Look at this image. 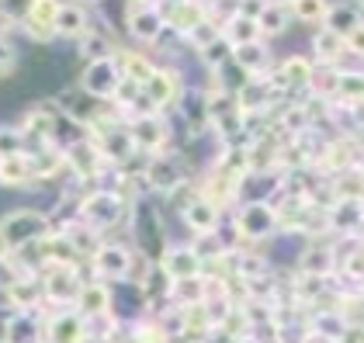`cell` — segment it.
<instances>
[{
  "instance_id": "cell-11",
  "label": "cell",
  "mask_w": 364,
  "mask_h": 343,
  "mask_svg": "<svg viewBox=\"0 0 364 343\" xmlns=\"http://www.w3.org/2000/svg\"><path fill=\"white\" fill-rule=\"evenodd\" d=\"M31 184H38L35 177V163L31 156L21 149V153H4L0 156V187L4 191H25Z\"/></svg>"
},
{
  "instance_id": "cell-22",
  "label": "cell",
  "mask_w": 364,
  "mask_h": 343,
  "mask_svg": "<svg viewBox=\"0 0 364 343\" xmlns=\"http://www.w3.org/2000/svg\"><path fill=\"white\" fill-rule=\"evenodd\" d=\"M0 38H4V31H0Z\"/></svg>"
},
{
  "instance_id": "cell-7",
  "label": "cell",
  "mask_w": 364,
  "mask_h": 343,
  "mask_svg": "<svg viewBox=\"0 0 364 343\" xmlns=\"http://www.w3.org/2000/svg\"><path fill=\"white\" fill-rule=\"evenodd\" d=\"M188 184V170H184V160L173 156V153H160V156H149L146 163V187L156 191V195H173L177 187Z\"/></svg>"
},
{
  "instance_id": "cell-1",
  "label": "cell",
  "mask_w": 364,
  "mask_h": 343,
  "mask_svg": "<svg viewBox=\"0 0 364 343\" xmlns=\"http://www.w3.org/2000/svg\"><path fill=\"white\" fill-rule=\"evenodd\" d=\"M53 229H56V222L38 208H14V212L0 215V239L7 243L11 254L35 246V243H46L53 236Z\"/></svg>"
},
{
  "instance_id": "cell-3",
  "label": "cell",
  "mask_w": 364,
  "mask_h": 343,
  "mask_svg": "<svg viewBox=\"0 0 364 343\" xmlns=\"http://www.w3.org/2000/svg\"><path fill=\"white\" fill-rule=\"evenodd\" d=\"M122 87V73L118 62L112 59H97V62H84V70L77 73V90L90 97V101H114Z\"/></svg>"
},
{
  "instance_id": "cell-8",
  "label": "cell",
  "mask_w": 364,
  "mask_h": 343,
  "mask_svg": "<svg viewBox=\"0 0 364 343\" xmlns=\"http://www.w3.org/2000/svg\"><path fill=\"white\" fill-rule=\"evenodd\" d=\"M129 136H132V146L136 153H149V156H160L170 146V121L164 114H149V118H136L129 121Z\"/></svg>"
},
{
  "instance_id": "cell-18",
  "label": "cell",
  "mask_w": 364,
  "mask_h": 343,
  "mask_svg": "<svg viewBox=\"0 0 364 343\" xmlns=\"http://www.w3.org/2000/svg\"><path fill=\"white\" fill-rule=\"evenodd\" d=\"M312 53H316V59H319L323 66H333L336 59L343 56V42H340L336 35H330L326 28H319L312 35Z\"/></svg>"
},
{
  "instance_id": "cell-4",
  "label": "cell",
  "mask_w": 364,
  "mask_h": 343,
  "mask_svg": "<svg viewBox=\"0 0 364 343\" xmlns=\"http://www.w3.org/2000/svg\"><path fill=\"white\" fill-rule=\"evenodd\" d=\"M80 222L94 229V232H108L125 219V201L118 191H90L87 198H80Z\"/></svg>"
},
{
  "instance_id": "cell-2",
  "label": "cell",
  "mask_w": 364,
  "mask_h": 343,
  "mask_svg": "<svg viewBox=\"0 0 364 343\" xmlns=\"http://www.w3.org/2000/svg\"><path fill=\"white\" fill-rule=\"evenodd\" d=\"M90 267H94L97 281H105V285H125L136 274V254L125 243H101L90 254Z\"/></svg>"
},
{
  "instance_id": "cell-6",
  "label": "cell",
  "mask_w": 364,
  "mask_h": 343,
  "mask_svg": "<svg viewBox=\"0 0 364 343\" xmlns=\"http://www.w3.org/2000/svg\"><path fill=\"white\" fill-rule=\"evenodd\" d=\"M125 31L132 42L153 45L164 38L167 21H164V4H129L125 7Z\"/></svg>"
},
{
  "instance_id": "cell-15",
  "label": "cell",
  "mask_w": 364,
  "mask_h": 343,
  "mask_svg": "<svg viewBox=\"0 0 364 343\" xmlns=\"http://www.w3.org/2000/svg\"><path fill=\"white\" fill-rule=\"evenodd\" d=\"M232 62L247 73V77H264L267 70H271V49L264 45V38L260 42H250V45H240V49H232Z\"/></svg>"
},
{
  "instance_id": "cell-17",
  "label": "cell",
  "mask_w": 364,
  "mask_h": 343,
  "mask_svg": "<svg viewBox=\"0 0 364 343\" xmlns=\"http://www.w3.org/2000/svg\"><path fill=\"white\" fill-rule=\"evenodd\" d=\"M361 25V11L358 7H350V4H336V7H326V21H323V28L336 35L340 42L350 35V31Z\"/></svg>"
},
{
  "instance_id": "cell-10",
  "label": "cell",
  "mask_w": 364,
  "mask_h": 343,
  "mask_svg": "<svg viewBox=\"0 0 364 343\" xmlns=\"http://www.w3.org/2000/svg\"><path fill=\"white\" fill-rule=\"evenodd\" d=\"M181 73L177 70H170V66H156L153 70V77L142 84V94L153 101V108L164 114V108H170V104H177V97H181Z\"/></svg>"
},
{
  "instance_id": "cell-12",
  "label": "cell",
  "mask_w": 364,
  "mask_h": 343,
  "mask_svg": "<svg viewBox=\"0 0 364 343\" xmlns=\"http://www.w3.org/2000/svg\"><path fill=\"white\" fill-rule=\"evenodd\" d=\"M181 219H184V226L191 229L195 236H212V232H219V226H223V208L198 195V198L181 212Z\"/></svg>"
},
{
  "instance_id": "cell-19",
  "label": "cell",
  "mask_w": 364,
  "mask_h": 343,
  "mask_svg": "<svg viewBox=\"0 0 364 343\" xmlns=\"http://www.w3.org/2000/svg\"><path fill=\"white\" fill-rule=\"evenodd\" d=\"M198 59H201V66H208V70L215 73V70H223L225 62H232V45H229L225 38H215L212 45H205V49L198 53Z\"/></svg>"
},
{
  "instance_id": "cell-9",
  "label": "cell",
  "mask_w": 364,
  "mask_h": 343,
  "mask_svg": "<svg viewBox=\"0 0 364 343\" xmlns=\"http://www.w3.org/2000/svg\"><path fill=\"white\" fill-rule=\"evenodd\" d=\"M160 271L167 274L170 281H191L201 278V254L188 243H170L164 260H160Z\"/></svg>"
},
{
  "instance_id": "cell-20",
  "label": "cell",
  "mask_w": 364,
  "mask_h": 343,
  "mask_svg": "<svg viewBox=\"0 0 364 343\" xmlns=\"http://www.w3.org/2000/svg\"><path fill=\"white\" fill-rule=\"evenodd\" d=\"M18 70H21V53H18V45H14L11 38H0V84L11 80Z\"/></svg>"
},
{
  "instance_id": "cell-16",
  "label": "cell",
  "mask_w": 364,
  "mask_h": 343,
  "mask_svg": "<svg viewBox=\"0 0 364 343\" xmlns=\"http://www.w3.org/2000/svg\"><path fill=\"white\" fill-rule=\"evenodd\" d=\"M291 4H260L257 11V28H260V38H278L284 35V28L291 25Z\"/></svg>"
},
{
  "instance_id": "cell-13",
  "label": "cell",
  "mask_w": 364,
  "mask_h": 343,
  "mask_svg": "<svg viewBox=\"0 0 364 343\" xmlns=\"http://www.w3.org/2000/svg\"><path fill=\"white\" fill-rule=\"evenodd\" d=\"M90 11H94V7H84V4H59V11H56V38H66V42L84 38L87 31L94 28Z\"/></svg>"
},
{
  "instance_id": "cell-14",
  "label": "cell",
  "mask_w": 364,
  "mask_h": 343,
  "mask_svg": "<svg viewBox=\"0 0 364 343\" xmlns=\"http://www.w3.org/2000/svg\"><path fill=\"white\" fill-rule=\"evenodd\" d=\"M46 340L49 343H84L87 340V322L80 312L63 309L46 322Z\"/></svg>"
},
{
  "instance_id": "cell-5",
  "label": "cell",
  "mask_w": 364,
  "mask_h": 343,
  "mask_svg": "<svg viewBox=\"0 0 364 343\" xmlns=\"http://www.w3.org/2000/svg\"><path fill=\"white\" fill-rule=\"evenodd\" d=\"M232 226H236V236H243L250 243H260V239H267V236L278 232L281 215L274 212L271 201H243L240 212H236V219H232Z\"/></svg>"
},
{
  "instance_id": "cell-21",
  "label": "cell",
  "mask_w": 364,
  "mask_h": 343,
  "mask_svg": "<svg viewBox=\"0 0 364 343\" xmlns=\"http://www.w3.org/2000/svg\"><path fill=\"white\" fill-rule=\"evenodd\" d=\"M4 257H11V250H7V243L0 239V260H4Z\"/></svg>"
}]
</instances>
